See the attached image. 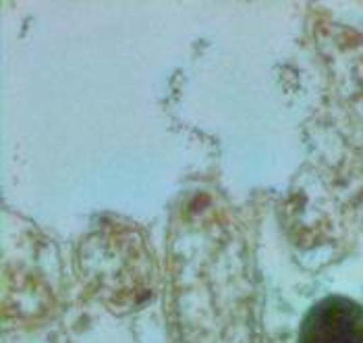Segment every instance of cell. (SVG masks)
<instances>
[{"label":"cell","mask_w":363,"mask_h":343,"mask_svg":"<svg viewBox=\"0 0 363 343\" xmlns=\"http://www.w3.org/2000/svg\"><path fill=\"white\" fill-rule=\"evenodd\" d=\"M301 343H363V306L342 295L320 300L303 318Z\"/></svg>","instance_id":"6da1fadb"}]
</instances>
